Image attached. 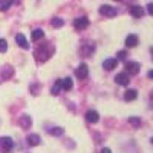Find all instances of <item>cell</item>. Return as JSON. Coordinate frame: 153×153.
<instances>
[{"mask_svg": "<svg viewBox=\"0 0 153 153\" xmlns=\"http://www.w3.org/2000/svg\"><path fill=\"white\" fill-rule=\"evenodd\" d=\"M74 26H75V29H78V31L86 29V28L89 26L87 17H78V19H75V20H74Z\"/></svg>", "mask_w": 153, "mask_h": 153, "instance_id": "cell-4", "label": "cell"}, {"mask_svg": "<svg viewBox=\"0 0 153 153\" xmlns=\"http://www.w3.org/2000/svg\"><path fill=\"white\" fill-rule=\"evenodd\" d=\"M16 42H17V45H19L22 49H29V43H28L26 37H25L23 34H19V35L16 37Z\"/></svg>", "mask_w": 153, "mask_h": 153, "instance_id": "cell-10", "label": "cell"}, {"mask_svg": "<svg viewBox=\"0 0 153 153\" xmlns=\"http://www.w3.org/2000/svg\"><path fill=\"white\" fill-rule=\"evenodd\" d=\"M86 120H87V123L95 124V123H98V120H100V115H98V112H95V110H87V112H86Z\"/></svg>", "mask_w": 153, "mask_h": 153, "instance_id": "cell-8", "label": "cell"}, {"mask_svg": "<svg viewBox=\"0 0 153 153\" xmlns=\"http://www.w3.org/2000/svg\"><path fill=\"white\" fill-rule=\"evenodd\" d=\"M6 49H8V43L5 38H0V52H6Z\"/></svg>", "mask_w": 153, "mask_h": 153, "instance_id": "cell-23", "label": "cell"}, {"mask_svg": "<svg viewBox=\"0 0 153 153\" xmlns=\"http://www.w3.org/2000/svg\"><path fill=\"white\" fill-rule=\"evenodd\" d=\"M87 74H89V69H87V65H84V63H81V65L76 68V71H75V75H76L78 80H84L87 76Z\"/></svg>", "mask_w": 153, "mask_h": 153, "instance_id": "cell-7", "label": "cell"}, {"mask_svg": "<svg viewBox=\"0 0 153 153\" xmlns=\"http://www.w3.org/2000/svg\"><path fill=\"white\" fill-rule=\"evenodd\" d=\"M129 123H130L132 126H135V127L141 126V120H139V118H135V117H130V118H129Z\"/></svg>", "mask_w": 153, "mask_h": 153, "instance_id": "cell-24", "label": "cell"}, {"mask_svg": "<svg viewBox=\"0 0 153 153\" xmlns=\"http://www.w3.org/2000/svg\"><path fill=\"white\" fill-rule=\"evenodd\" d=\"M136 97H138V92L135 91V89H129V91L124 94V100L126 101H133V100H136Z\"/></svg>", "mask_w": 153, "mask_h": 153, "instance_id": "cell-14", "label": "cell"}, {"mask_svg": "<svg viewBox=\"0 0 153 153\" xmlns=\"http://www.w3.org/2000/svg\"><path fill=\"white\" fill-rule=\"evenodd\" d=\"M19 123H20V126L23 127V129H29V127H31V124H32V120H31V117H29V115H22Z\"/></svg>", "mask_w": 153, "mask_h": 153, "instance_id": "cell-12", "label": "cell"}, {"mask_svg": "<svg viewBox=\"0 0 153 153\" xmlns=\"http://www.w3.org/2000/svg\"><path fill=\"white\" fill-rule=\"evenodd\" d=\"M115 81H117V84H120V86H129L130 76H129L127 72H121V74H118L117 76H115Z\"/></svg>", "mask_w": 153, "mask_h": 153, "instance_id": "cell-3", "label": "cell"}, {"mask_svg": "<svg viewBox=\"0 0 153 153\" xmlns=\"http://www.w3.org/2000/svg\"><path fill=\"white\" fill-rule=\"evenodd\" d=\"M72 86H74V83H72V80L69 78V76L61 80V89H63V91H71Z\"/></svg>", "mask_w": 153, "mask_h": 153, "instance_id": "cell-15", "label": "cell"}, {"mask_svg": "<svg viewBox=\"0 0 153 153\" xmlns=\"http://www.w3.org/2000/svg\"><path fill=\"white\" fill-rule=\"evenodd\" d=\"M126 58H127V52H126V51H120L117 60H126Z\"/></svg>", "mask_w": 153, "mask_h": 153, "instance_id": "cell-25", "label": "cell"}, {"mask_svg": "<svg viewBox=\"0 0 153 153\" xmlns=\"http://www.w3.org/2000/svg\"><path fill=\"white\" fill-rule=\"evenodd\" d=\"M94 49H95V46H94L92 43H89V49H87V45H84V46L81 48V54H83V55H89V54L94 52Z\"/></svg>", "mask_w": 153, "mask_h": 153, "instance_id": "cell-18", "label": "cell"}, {"mask_svg": "<svg viewBox=\"0 0 153 153\" xmlns=\"http://www.w3.org/2000/svg\"><path fill=\"white\" fill-rule=\"evenodd\" d=\"M139 69H141V66H139V63H136V61H127V63H126V71H127V74L136 75V74L139 72Z\"/></svg>", "mask_w": 153, "mask_h": 153, "instance_id": "cell-6", "label": "cell"}, {"mask_svg": "<svg viewBox=\"0 0 153 153\" xmlns=\"http://www.w3.org/2000/svg\"><path fill=\"white\" fill-rule=\"evenodd\" d=\"M138 45V37L135 34H130V35H127L126 38V46L127 48H135Z\"/></svg>", "mask_w": 153, "mask_h": 153, "instance_id": "cell-13", "label": "cell"}, {"mask_svg": "<svg viewBox=\"0 0 153 153\" xmlns=\"http://www.w3.org/2000/svg\"><path fill=\"white\" fill-rule=\"evenodd\" d=\"M49 133L54 135V136H60V135L65 133V130H63L61 127H54V129H49Z\"/></svg>", "mask_w": 153, "mask_h": 153, "instance_id": "cell-22", "label": "cell"}, {"mask_svg": "<svg viewBox=\"0 0 153 153\" xmlns=\"http://www.w3.org/2000/svg\"><path fill=\"white\" fill-rule=\"evenodd\" d=\"M12 5V0H0V11H6Z\"/></svg>", "mask_w": 153, "mask_h": 153, "instance_id": "cell-21", "label": "cell"}, {"mask_svg": "<svg viewBox=\"0 0 153 153\" xmlns=\"http://www.w3.org/2000/svg\"><path fill=\"white\" fill-rule=\"evenodd\" d=\"M130 14H132L133 17H136V19H141V17L144 16V9H143V6L133 5V6L130 8Z\"/></svg>", "mask_w": 153, "mask_h": 153, "instance_id": "cell-11", "label": "cell"}, {"mask_svg": "<svg viewBox=\"0 0 153 153\" xmlns=\"http://www.w3.org/2000/svg\"><path fill=\"white\" fill-rule=\"evenodd\" d=\"M147 12H149L150 16H153V3H149L147 5Z\"/></svg>", "mask_w": 153, "mask_h": 153, "instance_id": "cell-26", "label": "cell"}, {"mask_svg": "<svg viewBox=\"0 0 153 153\" xmlns=\"http://www.w3.org/2000/svg\"><path fill=\"white\" fill-rule=\"evenodd\" d=\"M100 14L106 16V17H113V16H117V9L109 5H103V6H100Z\"/></svg>", "mask_w": 153, "mask_h": 153, "instance_id": "cell-5", "label": "cell"}, {"mask_svg": "<svg viewBox=\"0 0 153 153\" xmlns=\"http://www.w3.org/2000/svg\"><path fill=\"white\" fill-rule=\"evenodd\" d=\"M101 153H112V150L110 149H103V150H101Z\"/></svg>", "mask_w": 153, "mask_h": 153, "instance_id": "cell-28", "label": "cell"}, {"mask_svg": "<svg viewBox=\"0 0 153 153\" xmlns=\"http://www.w3.org/2000/svg\"><path fill=\"white\" fill-rule=\"evenodd\" d=\"M43 35H45V32L42 29H34L32 31V40L34 42H38L40 38H43Z\"/></svg>", "mask_w": 153, "mask_h": 153, "instance_id": "cell-17", "label": "cell"}, {"mask_svg": "<svg viewBox=\"0 0 153 153\" xmlns=\"http://www.w3.org/2000/svg\"><path fill=\"white\" fill-rule=\"evenodd\" d=\"M115 2H120V0H115Z\"/></svg>", "mask_w": 153, "mask_h": 153, "instance_id": "cell-31", "label": "cell"}, {"mask_svg": "<svg viewBox=\"0 0 153 153\" xmlns=\"http://www.w3.org/2000/svg\"><path fill=\"white\" fill-rule=\"evenodd\" d=\"M147 76L150 80H153V71H149V74H147Z\"/></svg>", "mask_w": 153, "mask_h": 153, "instance_id": "cell-27", "label": "cell"}, {"mask_svg": "<svg viewBox=\"0 0 153 153\" xmlns=\"http://www.w3.org/2000/svg\"><path fill=\"white\" fill-rule=\"evenodd\" d=\"M12 146H14V141H12V138H9V136L0 138V149H2L3 152H9V150L12 149Z\"/></svg>", "mask_w": 153, "mask_h": 153, "instance_id": "cell-2", "label": "cell"}, {"mask_svg": "<svg viewBox=\"0 0 153 153\" xmlns=\"http://www.w3.org/2000/svg\"><path fill=\"white\" fill-rule=\"evenodd\" d=\"M117 65H118V60H117V58H107V60H104V63H103V68H104L106 71H113L115 68H117Z\"/></svg>", "mask_w": 153, "mask_h": 153, "instance_id": "cell-9", "label": "cell"}, {"mask_svg": "<svg viewBox=\"0 0 153 153\" xmlns=\"http://www.w3.org/2000/svg\"><path fill=\"white\" fill-rule=\"evenodd\" d=\"M152 144H153V138H152Z\"/></svg>", "mask_w": 153, "mask_h": 153, "instance_id": "cell-30", "label": "cell"}, {"mask_svg": "<svg viewBox=\"0 0 153 153\" xmlns=\"http://www.w3.org/2000/svg\"><path fill=\"white\" fill-rule=\"evenodd\" d=\"M51 54H52V51H51V48L48 45H42V46H38L37 51H35V58L38 61H46L51 58Z\"/></svg>", "mask_w": 153, "mask_h": 153, "instance_id": "cell-1", "label": "cell"}, {"mask_svg": "<svg viewBox=\"0 0 153 153\" xmlns=\"http://www.w3.org/2000/svg\"><path fill=\"white\" fill-rule=\"evenodd\" d=\"M51 25H52L54 28H61L63 25H65V20H63V19H60V17H55V19H52Z\"/></svg>", "mask_w": 153, "mask_h": 153, "instance_id": "cell-20", "label": "cell"}, {"mask_svg": "<svg viewBox=\"0 0 153 153\" xmlns=\"http://www.w3.org/2000/svg\"><path fill=\"white\" fill-rule=\"evenodd\" d=\"M40 141H42L40 136L35 135V133H32V135L28 136V144H29V146H38V144H40Z\"/></svg>", "mask_w": 153, "mask_h": 153, "instance_id": "cell-16", "label": "cell"}, {"mask_svg": "<svg viewBox=\"0 0 153 153\" xmlns=\"http://www.w3.org/2000/svg\"><path fill=\"white\" fill-rule=\"evenodd\" d=\"M150 52H152V60H153V48L150 49Z\"/></svg>", "mask_w": 153, "mask_h": 153, "instance_id": "cell-29", "label": "cell"}, {"mask_svg": "<svg viewBox=\"0 0 153 153\" xmlns=\"http://www.w3.org/2000/svg\"><path fill=\"white\" fill-rule=\"evenodd\" d=\"M60 91H63V89H61V80H58V81L54 84V87L51 89V94H52V95H58Z\"/></svg>", "mask_w": 153, "mask_h": 153, "instance_id": "cell-19", "label": "cell"}]
</instances>
